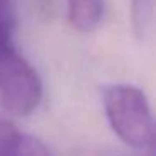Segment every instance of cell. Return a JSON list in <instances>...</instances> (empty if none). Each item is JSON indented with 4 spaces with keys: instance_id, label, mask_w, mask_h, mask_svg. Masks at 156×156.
<instances>
[{
    "instance_id": "obj_4",
    "label": "cell",
    "mask_w": 156,
    "mask_h": 156,
    "mask_svg": "<svg viewBox=\"0 0 156 156\" xmlns=\"http://www.w3.org/2000/svg\"><path fill=\"white\" fill-rule=\"evenodd\" d=\"M104 0H67L69 24L79 32H92L101 24Z\"/></svg>"
},
{
    "instance_id": "obj_5",
    "label": "cell",
    "mask_w": 156,
    "mask_h": 156,
    "mask_svg": "<svg viewBox=\"0 0 156 156\" xmlns=\"http://www.w3.org/2000/svg\"><path fill=\"white\" fill-rule=\"evenodd\" d=\"M154 10V0H129V22L138 39H143L149 30Z\"/></svg>"
},
{
    "instance_id": "obj_3",
    "label": "cell",
    "mask_w": 156,
    "mask_h": 156,
    "mask_svg": "<svg viewBox=\"0 0 156 156\" xmlns=\"http://www.w3.org/2000/svg\"><path fill=\"white\" fill-rule=\"evenodd\" d=\"M0 156H54L39 138L20 131L14 122L0 121Z\"/></svg>"
},
{
    "instance_id": "obj_1",
    "label": "cell",
    "mask_w": 156,
    "mask_h": 156,
    "mask_svg": "<svg viewBox=\"0 0 156 156\" xmlns=\"http://www.w3.org/2000/svg\"><path fill=\"white\" fill-rule=\"evenodd\" d=\"M15 19L0 15V99L15 116H29L42 99V81L37 71L14 44Z\"/></svg>"
},
{
    "instance_id": "obj_6",
    "label": "cell",
    "mask_w": 156,
    "mask_h": 156,
    "mask_svg": "<svg viewBox=\"0 0 156 156\" xmlns=\"http://www.w3.org/2000/svg\"><path fill=\"white\" fill-rule=\"evenodd\" d=\"M146 154L144 156H156V124H154V129H153V134H151V139H149L148 146H146Z\"/></svg>"
},
{
    "instance_id": "obj_2",
    "label": "cell",
    "mask_w": 156,
    "mask_h": 156,
    "mask_svg": "<svg viewBox=\"0 0 156 156\" xmlns=\"http://www.w3.org/2000/svg\"><path fill=\"white\" fill-rule=\"evenodd\" d=\"M102 106L112 131L122 143L138 149L148 146L154 122L141 89L129 84L106 86L102 89Z\"/></svg>"
},
{
    "instance_id": "obj_7",
    "label": "cell",
    "mask_w": 156,
    "mask_h": 156,
    "mask_svg": "<svg viewBox=\"0 0 156 156\" xmlns=\"http://www.w3.org/2000/svg\"><path fill=\"white\" fill-rule=\"evenodd\" d=\"M14 9H12V0H0V15L5 14H12Z\"/></svg>"
}]
</instances>
